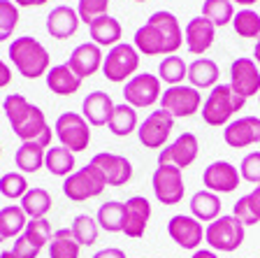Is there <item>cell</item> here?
<instances>
[{"mask_svg": "<svg viewBox=\"0 0 260 258\" xmlns=\"http://www.w3.org/2000/svg\"><path fill=\"white\" fill-rule=\"evenodd\" d=\"M3 112H5L7 121L12 126V133L21 142H38L40 147L49 149L51 140H54V130L47 124L44 112L28 102L26 96L21 93H10L3 100Z\"/></svg>", "mask_w": 260, "mask_h": 258, "instance_id": "1", "label": "cell"}, {"mask_svg": "<svg viewBox=\"0 0 260 258\" xmlns=\"http://www.w3.org/2000/svg\"><path fill=\"white\" fill-rule=\"evenodd\" d=\"M184 44L181 23L172 12H153L135 33V49L144 56H170Z\"/></svg>", "mask_w": 260, "mask_h": 258, "instance_id": "2", "label": "cell"}, {"mask_svg": "<svg viewBox=\"0 0 260 258\" xmlns=\"http://www.w3.org/2000/svg\"><path fill=\"white\" fill-rule=\"evenodd\" d=\"M7 54H10L12 65L19 70V75L26 79H40L51 68V56H49L47 47L30 35L12 40Z\"/></svg>", "mask_w": 260, "mask_h": 258, "instance_id": "3", "label": "cell"}, {"mask_svg": "<svg viewBox=\"0 0 260 258\" xmlns=\"http://www.w3.org/2000/svg\"><path fill=\"white\" fill-rule=\"evenodd\" d=\"M244 105L246 100L237 96L230 84H216L209 91L205 105L200 107V114L207 126H228L235 114L242 112Z\"/></svg>", "mask_w": 260, "mask_h": 258, "instance_id": "4", "label": "cell"}, {"mask_svg": "<svg viewBox=\"0 0 260 258\" xmlns=\"http://www.w3.org/2000/svg\"><path fill=\"white\" fill-rule=\"evenodd\" d=\"M137 70H140V51L135 44L119 42L105 54L103 75L112 84H125L130 77L137 75Z\"/></svg>", "mask_w": 260, "mask_h": 258, "instance_id": "5", "label": "cell"}, {"mask_svg": "<svg viewBox=\"0 0 260 258\" xmlns=\"http://www.w3.org/2000/svg\"><path fill=\"white\" fill-rule=\"evenodd\" d=\"M244 237H246V226L233 214L218 216L205 228V242L211 247V251H237L244 244Z\"/></svg>", "mask_w": 260, "mask_h": 258, "instance_id": "6", "label": "cell"}, {"mask_svg": "<svg viewBox=\"0 0 260 258\" xmlns=\"http://www.w3.org/2000/svg\"><path fill=\"white\" fill-rule=\"evenodd\" d=\"M105 188H107V182L93 163H86L84 167L75 170L63 182V193L72 203H86L91 198H98Z\"/></svg>", "mask_w": 260, "mask_h": 258, "instance_id": "7", "label": "cell"}, {"mask_svg": "<svg viewBox=\"0 0 260 258\" xmlns=\"http://www.w3.org/2000/svg\"><path fill=\"white\" fill-rule=\"evenodd\" d=\"M56 137L60 147L70 149L72 154H79V151H86L91 145V126L81 114L63 112L56 119Z\"/></svg>", "mask_w": 260, "mask_h": 258, "instance_id": "8", "label": "cell"}, {"mask_svg": "<svg viewBox=\"0 0 260 258\" xmlns=\"http://www.w3.org/2000/svg\"><path fill=\"white\" fill-rule=\"evenodd\" d=\"M158 102H160V109H165L172 119H188V117L200 112L202 96L198 89H193V86L179 84V86L165 89Z\"/></svg>", "mask_w": 260, "mask_h": 258, "instance_id": "9", "label": "cell"}, {"mask_svg": "<svg viewBox=\"0 0 260 258\" xmlns=\"http://www.w3.org/2000/svg\"><path fill=\"white\" fill-rule=\"evenodd\" d=\"M162 81L151 72H137L123 84V98L130 107H153L162 96Z\"/></svg>", "mask_w": 260, "mask_h": 258, "instance_id": "10", "label": "cell"}, {"mask_svg": "<svg viewBox=\"0 0 260 258\" xmlns=\"http://www.w3.org/2000/svg\"><path fill=\"white\" fill-rule=\"evenodd\" d=\"M172 130H174V119L165 109L158 107L140 124L137 137H140V145L146 147V149H162L168 145Z\"/></svg>", "mask_w": 260, "mask_h": 258, "instance_id": "11", "label": "cell"}, {"mask_svg": "<svg viewBox=\"0 0 260 258\" xmlns=\"http://www.w3.org/2000/svg\"><path fill=\"white\" fill-rule=\"evenodd\" d=\"M151 186L156 200H160L162 205H177L186 195L184 175H181L179 167L172 165H158L151 177Z\"/></svg>", "mask_w": 260, "mask_h": 258, "instance_id": "12", "label": "cell"}, {"mask_svg": "<svg viewBox=\"0 0 260 258\" xmlns=\"http://www.w3.org/2000/svg\"><path fill=\"white\" fill-rule=\"evenodd\" d=\"M200 154V142L193 133H181L174 142L165 145L158 154V165H172L179 170H186L195 163Z\"/></svg>", "mask_w": 260, "mask_h": 258, "instance_id": "13", "label": "cell"}, {"mask_svg": "<svg viewBox=\"0 0 260 258\" xmlns=\"http://www.w3.org/2000/svg\"><path fill=\"white\" fill-rule=\"evenodd\" d=\"M230 86L237 96H242L244 100H249L253 96H260V70L258 63L253 59L239 56L230 65Z\"/></svg>", "mask_w": 260, "mask_h": 258, "instance_id": "14", "label": "cell"}, {"mask_svg": "<svg viewBox=\"0 0 260 258\" xmlns=\"http://www.w3.org/2000/svg\"><path fill=\"white\" fill-rule=\"evenodd\" d=\"M202 182H205V188L211 193H233L242 184V175H239V167H235L233 163L214 161L205 167Z\"/></svg>", "mask_w": 260, "mask_h": 258, "instance_id": "15", "label": "cell"}, {"mask_svg": "<svg viewBox=\"0 0 260 258\" xmlns=\"http://www.w3.org/2000/svg\"><path fill=\"white\" fill-rule=\"evenodd\" d=\"M168 235L174 240V244H179L186 251H195L200 249L202 240H205V226L195 216L177 214L168 221Z\"/></svg>", "mask_w": 260, "mask_h": 258, "instance_id": "16", "label": "cell"}, {"mask_svg": "<svg viewBox=\"0 0 260 258\" xmlns=\"http://www.w3.org/2000/svg\"><path fill=\"white\" fill-rule=\"evenodd\" d=\"M91 163L103 172L107 186H123L133 179V163L121 154H112V151H100L91 158Z\"/></svg>", "mask_w": 260, "mask_h": 258, "instance_id": "17", "label": "cell"}, {"mask_svg": "<svg viewBox=\"0 0 260 258\" xmlns=\"http://www.w3.org/2000/svg\"><path fill=\"white\" fill-rule=\"evenodd\" d=\"M223 140L233 149H242V147L260 145V117H239L233 119L230 124L223 128Z\"/></svg>", "mask_w": 260, "mask_h": 258, "instance_id": "18", "label": "cell"}, {"mask_svg": "<svg viewBox=\"0 0 260 258\" xmlns=\"http://www.w3.org/2000/svg\"><path fill=\"white\" fill-rule=\"evenodd\" d=\"M103 61H105L103 47H98L95 42H81L79 47L72 49L68 65L79 79H86V77L95 75L98 70H103Z\"/></svg>", "mask_w": 260, "mask_h": 258, "instance_id": "19", "label": "cell"}, {"mask_svg": "<svg viewBox=\"0 0 260 258\" xmlns=\"http://www.w3.org/2000/svg\"><path fill=\"white\" fill-rule=\"evenodd\" d=\"M216 40V26L211 21H207L205 16H195L186 23V31H184V42L186 49L190 54L195 56H202L205 51H209L211 44Z\"/></svg>", "mask_w": 260, "mask_h": 258, "instance_id": "20", "label": "cell"}, {"mask_svg": "<svg viewBox=\"0 0 260 258\" xmlns=\"http://www.w3.org/2000/svg\"><path fill=\"white\" fill-rule=\"evenodd\" d=\"M151 219V203L144 195H133L125 200V221H123V235L130 240H137L146 233Z\"/></svg>", "mask_w": 260, "mask_h": 258, "instance_id": "21", "label": "cell"}, {"mask_svg": "<svg viewBox=\"0 0 260 258\" xmlns=\"http://www.w3.org/2000/svg\"><path fill=\"white\" fill-rule=\"evenodd\" d=\"M79 14L70 5H58L47 14V33L54 40H70L79 31Z\"/></svg>", "mask_w": 260, "mask_h": 258, "instance_id": "22", "label": "cell"}, {"mask_svg": "<svg viewBox=\"0 0 260 258\" xmlns=\"http://www.w3.org/2000/svg\"><path fill=\"white\" fill-rule=\"evenodd\" d=\"M114 100L105 91H91L81 102V117L88 121V126H107L114 112Z\"/></svg>", "mask_w": 260, "mask_h": 258, "instance_id": "23", "label": "cell"}, {"mask_svg": "<svg viewBox=\"0 0 260 258\" xmlns=\"http://www.w3.org/2000/svg\"><path fill=\"white\" fill-rule=\"evenodd\" d=\"M44 77H47V89L56 96H75L81 89V81H84L70 70L68 63L49 68V72Z\"/></svg>", "mask_w": 260, "mask_h": 258, "instance_id": "24", "label": "cell"}, {"mask_svg": "<svg viewBox=\"0 0 260 258\" xmlns=\"http://www.w3.org/2000/svg\"><path fill=\"white\" fill-rule=\"evenodd\" d=\"M221 79V70H218V63L214 59H207L200 56L188 65V81L193 89H214Z\"/></svg>", "mask_w": 260, "mask_h": 258, "instance_id": "25", "label": "cell"}, {"mask_svg": "<svg viewBox=\"0 0 260 258\" xmlns=\"http://www.w3.org/2000/svg\"><path fill=\"white\" fill-rule=\"evenodd\" d=\"M188 205H190V216H195L200 223H211L214 219L221 216V198H218V193H211L207 188L195 191L190 195Z\"/></svg>", "mask_w": 260, "mask_h": 258, "instance_id": "26", "label": "cell"}, {"mask_svg": "<svg viewBox=\"0 0 260 258\" xmlns=\"http://www.w3.org/2000/svg\"><path fill=\"white\" fill-rule=\"evenodd\" d=\"M88 33H91V42H95L98 47H114V44L121 42L123 26H121L119 19L105 14L93 23H88Z\"/></svg>", "mask_w": 260, "mask_h": 258, "instance_id": "27", "label": "cell"}, {"mask_svg": "<svg viewBox=\"0 0 260 258\" xmlns=\"http://www.w3.org/2000/svg\"><path fill=\"white\" fill-rule=\"evenodd\" d=\"M107 128L112 130V135L116 137H128L130 133H135L140 128V119H137V109L130 107L128 102L123 105H116L112 112V119H109Z\"/></svg>", "mask_w": 260, "mask_h": 258, "instance_id": "28", "label": "cell"}, {"mask_svg": "<svg viewBox=\"0 0 260 258\" xmlns=\"http://www.w3.org/2000/svg\"><path fill=\"white\" fill-rule=\"evenodd\" d=\"M98 226L107 233H123V221H125V203L119 200H109L103 203L95 214Z\"/></svg>", "mask_w": 260, "mask_h": 258, "instance_id": "29", "label": "cell"}, {"mask_svg": "<svg viewBox=\"0 0 260 258\" xmlns=\"http://www.w3.org/2000/svg\"><path fill=\"white\" fill-rule=\"evenodd\" d=\"M44 154L47 149L40 147L38 142H23L14 154V163L23 175H30V172H38L44 167Z\"/></svg>", "mask_w": 260, "mask_h": 258, "instance_id": "30", "label": "cell"}, {"mask_svg": "<svg viewBox=\"0 0 260 258\" xmlns=\"http://www.w3.org/2000/svg\"><path fill=\"white\" fill-rule=\"evenodd\" d=\"M51 193H49L47 188H28L26 195L21 198V210L26 212L28 219H44L51 210Z\"/></svg>", "mask_w": 260, "mask_h": 258, "instance_id": "31", "label": "cell"}, {"mask_svg": "<svg viewBox=\"0 0 260 258\" xmlns=\"http://www.w3.org/2000/svg\"><path fill=\"white\" fill-rule=\"evenodd\" d=\"M44 167L54 177H68L75 172V154L65 147H49L44 154Z\"/></svg>", "mask_w": 260, "mask_h": 258, "instance_id": "32", "label": "cell"}, {"mask_svg": "<svg viewBox=\"0 0 260 258\" xmlns=\"http://www.w3.org/2000/svg\"><path fill=\"white\" fill-rule=\"evenodd\" d=\"M233 216L239 219L244 226H255L260 221V184L251 193L242 195L233 207Z\"/></svg>", "mask_w": 260, "mask_h": 258, "instance_id": "33", "label": "cell"}, {"mask_svg": "<svg viewBox=\"0 0 260 258\" xmlns=\"http://www.w3.org/2000/svg\"><path fill=\"white\" fill-rule=\"evenodd\" d=\"M188 77V65L181 56L170 54L158 63V79L168 86H179Z\"/></svg>", "mask_w": 260, "mask_h": 258, "instance_id": "34", "label": "cell"}, {"mask_svg": "<svg viewBox=\"0 0 260 258\" xmlns=\"http://www.w3.org/2000/svg\"><path fill=\"white\" fill-rule=\"evenodd\" d=\"M81 244L75 240L70 228H58L49 242V258H79Z\"/></svg>", "mask_w": 260, "mask_h": 258, "instance_id": "35", "label": "cell"}, {"mask_svg": "<svg viewBox=\"0 0 260 258\" xmlns=\"http://www.w3.org/2000/svg\"><path fill=\"white\" fill-rule=\"evenodd\" d=\"M26 223H28V216L21 210V205H7V207L0 210V233H3L5 240L21 235L26 231Z\"/></svg>", "mask_w": 260, "mask_h": 258, "instance_id": "36", "label": "cell"}, {"mask_svg": "<svg viewBox=\"0 0 260 258\" xmlns=\"http://www.w3.org/2000/svg\"><path fill=\"white\" fill-rule=\"evenodd\" d=\"M233 28L239 38L246 40H260V14L251 7H242L233 16Z\"/></svg>", "mask_w": 260, "mask_h": 258, "instance_id": "37", "label": "cell"}, {"mask_svg": "<svg viewBox=\"0 0 260 258\" xmlns=\"http://www.w3.org/2000/svg\"><path fill=\"white\" fill-rule=\"evenodd\" d=\"M70 231H72L75 240L81 244V247H93V244L98 242V237H100V226H98V221L93 219L91 214L75 216Z\"/></svg>", "mask_w": 260, "mask_h": 258, "instance_id": "38", "label": "cell"}, {"mask_svg": "<svg viewBox=\"0 0 260 258\" xmlns=\"http://www.w3.org/2000/svg\"><path fill=\"white\" fill-rule=\"evenodd\" d=\"M202 16H205L207 21L214 23L216 28L233 23V16H235L233 0H205V5H202Z\"/></svg>", "mask_w": 260, "mask_h": 258, "instance_id": "39", "label": "cell"}, {"mask_svg": "<svg viewBox=\"0 0 260 258\" xmlns=\"http://www.w3.org/2000/svg\"><path fill=\"white\" fill-rule=\"evenodd\" d=\"M21 235L26 237L32 247H38L40 251H42V247H49L54 233H51V223H49L47 219H28L26 231H23Z\"/></svg>", "mask_w": 260, "mask_h": 258, "instance_id": "40", "label": "cell"}, {"mask_svg": "<svg viewBox=\"0 0 260 258\" xmlns=\"http://www.w3.org/2000/svg\"><path fill=\"white\" fill-rule=\"evenodd\" d=\"M28 191V179L23 172H5L0 177V195H5L7 200L23 198Z\"/></svg>", "mask_w": 260, "mask_h": 258, "instance_id": "41", "label": "cell"}, {"mask_svg": "<svg viewBox=\"0 0 260 258\" xmlns=\"http://www.w3.org/2000/svg\"><path fill=\"white\" fill-rule=\"evenodd\" d=\"M19 26V7L12 0H0V42L12 38Z\"/></svg>", "mask_w": 260, "mask_h": 258, "instance_id": "42", "label": "cell"}, {"mask_svg": "<svg viewBox=\"0 0 260 258\" xmlns=\"http://www.w3.org/2000/svg\"><path fill=\"white\" fill-rule=\"evenodd\" d=\"M109 10V0H79V5H77V14L84 23H93L95 19L105 16Z\"/></svg>", "mask_w": 260, "mask_h": 258, "instance_id": "43", "label": "cell"}, {"mask_svg": "<svg viewBox=\"0 0 260 258\" xmlns=\"http://www.w3.org/2000/svg\"><path fill=\"white\" fill-rule=\"evenodd\" d=\"M239 175H242L244 182H251L258 186L260 184V151H251V154H246L242 158Z\"/></svg>", "mask_w": 260, "mask_h": 258, "instance_id": "44", "label": "cell"}, {"mask_svg": "<svg viewBox=\"0 0 260 258\" xmlns=\"http://www.w3.org/2000/svg\"><path fill=\"white\" fill-rule=\"evenodd\" d=\"M12 251L16 253V258H38L40 256V249L32 247V244L28 242L23 235H19L14 240V247H12Z\"/></svg>", "mask_w": 260, "mask_h": 258, "instance_id": "45", "label": "cell"}, {"mask_svg": "<svg viewBox=\"0 0 260 258\" xmlns=\"http://www.w3.org/2000/svg\"><path fill=\"white\" fill-rule=\"evenodd\" d=\"M93 258H128V256H125V251L119 247H105L93 253Z\"/></svg>", "mask_w": 260, "mask_h": 258, "instance_id": "46", "label": "cell"}, {"mask_svg": "<svg viewBox=\"0 0 260 258\" xmlns=\"http://www.w3.org/2000/svg\"><path fill=\"white\" fill-rule=\"evenodd\" d=\"M12 84V70L10 65L5 61H0V89H5V86Z\"/></svg>", "mask_w": 260, "mask_h": 258, "instance_id": "47", "label": "cell"}, {"mask_svg": "<svg viewBox=\"0 0 260 258\" xmlns=\"http://www.w3.org/2000/svg\"><path fill=\"white\" fill-rule=\"evenodd\" d=\"M16 7H40V5H47L49 0H12Z\"/></svg>", "mask_w": 260, "mask_h": 258, "instance_id": "48", "label": "cell"}, {"mask_svg": "<svg viewBox=\"0 0 260 258\" xmlns=\"http://www.w3.org/2000/svg\"><path fill=\"white\" fill-rule=\"evenodd\" d=\"M190 258H218V256H216V251H211V249H195Z\"/></svg>", "mask_w": 260, "mask_h": 258, "instance_id": "49", "label": "cell"}, {"mask_svg": "<svg viewBox=\"0 0 260 258\" xmlns=\"http://www.w3.org/2000/svg\"><path fill=\"white\" fill-rule=\"evenodd\" d=\"M258 0H233V5H239V7H251V5H255Z\"/></svg>", "mask_w": 260, "mask_h": 258, "instance_id": "50", "label": "cell"}, {"mask_svg": "<svg viewBox=\"0 0 260 258\" xmlns=\"http://www.w3.org/2000/svg\"><path fill=\"white\" fill-rule=\"evenodd\" d=\"M253 61L260 65V40H255V47H253Z\"/></svg>", "mask_w": 260, "mask_h": 258, "instance_id": "51", "label": "cell"}, {"mask_svg": "<svg viewBox=\"0 0 260 258\" xmlns=\"http://www.w3.org/2000/svg\"><path fill=\"white\" fill-rule=\"evenodd\" d=\"M0 258H16V253L12 251V249H5V251L0 253Z\"/></svg>", "mask_w": 260, "mask_h": 258, "instance_id": "52", "label": "cell"}, {"mask_svg": "<svg viewBox=\"0 0 260 258\" xmlns=\"http://www.w3.org/2000/svg\"><path fill=\"white\" fill-rule=\"evenodd\" d=\"M135 3H149V0H135Z\"/></svg>", "mask_w": 260, "mask_h": 258, "instance_id": "53", "label": "cell"}, {"mask_svg": "<svg viewBox=\"0 0 260 258\" xmlns=\"http://www.w3.org/2000/svg\"><path fill=\"white\" fill-rule=\"evenodd\" d=\"M3 240H5V237H3V233H0V242H3Z\"/></svg>", "mask_w": 260, "mask_h": 258, "instance_id": "54", "label": "cell"}, {"mask_svg": "<svg viewBox=\"0 0 260 258\" xmlns=\"http://www.w3.org/2000/svg\"><path fill=\"white\" fill-rule=\"evenodd\" d=\"M0 154H3V147H0Z\"/></svg>", "mask_w": 260, "mask_h": 258, "instance_id": "55", "label": "cell"}, {"mask_svg": "<svg viewBox=\"0 0 260 258\" xmlns=\"http://www.w3.org/2000/svg\"><path fill=\"white\" fill-rule=\"evenodd\" d=\"M258 100H260V96H258Z\"/></svg>", "mask_w": 260, "mask_h": 258, "instance_id": "56", "label": "cell"}]
</instances>
